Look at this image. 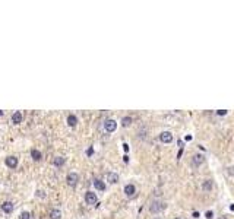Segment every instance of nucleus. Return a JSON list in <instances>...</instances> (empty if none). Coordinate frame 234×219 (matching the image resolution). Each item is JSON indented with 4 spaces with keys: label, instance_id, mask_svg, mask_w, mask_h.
Listing matches in <instances>:
<instances>
[{
    "label": "nucleus",
    "instance_id": "1",
    "mask_svg": "<svg viewBox=\"0 0 234 219\" xmlns=\"http://www.w3.org/2000/svg\"><path fill=\"white\" fill-rule=\"evenodd\" d=\"M116 129H117V121H116V120H113V118H107V120L104 121V130H106L107 133H113V132H116Z\"/></svg>",
    "mask_w": 234,
    "mask_h": 219
},
{
    "label": "nucleus",
    "instance_id": "2",
    "mask_svg": "<svg viewBox=\"0 0 234 219\" xmlns=\"http://www.w3.org/2000/svg\"><path fill=\"white\" fill-rule=\"evenodd\" d=\"M4 164H6L7 168L16 169V167H18V164H19V159L16 158V156L10 155V156H6V158H4Z\"/></svg>",
    "mask_w": 234,
    "mask_h": 219
},
{
    "label": "nucleus",
    "instance_id": "3",
    "mask_svg": "<svg viewBox=\"0 0 234 219\" xmlns=\"http://www.w3.org/2000/svg\"><path fill=\"white\" fill-rule=\"evenodd\" d=\"M165 207V204L160 200H154V202L151 203V206H149V212L151 213H160L162 209Z\"/></svg>",
    "mask_w": 234,
    "mask_h": 219
},
{
    "label": "nucleus",
    "instance_id": "4",
    "mask_svg": "<svg viewBox=\"0 0 234 219\" xmlns=\"http://www.w3.org/2000/svg\"><path fill=\"white\" fill-rule=\"evenodd\" d=\"M78 181H79V174L78 172H69L67 175H66V183L70 185V187H75V185L78 184Z\"/></svg>",
    "mask_w": 234,
    "mask_h": 219
},
{
    "label": "nucleus",
    "instance_id": "5",
    "mask_svg": "<svg viewBox=\"0 0 234 219\" xmlns=\"http://www.w3.org/2000/svg\"><path fill=\"white\" fill-rule=\"evenodd\" d=\"M0 209H1L3 213L10 215V213L13 212V209H15V204H13L12 202H3L1 203V206H0Z\"/></svg>",
    "mask_w": 234,
    "mask_h": 219
},
{
    "label": "nucleus",
    "instance_id": "6",
    "mask_svg": "<svg viewBox=\"0 0 234 219\" xmlns=\"http://www.w3.org/2000/svg\"><path fill=\"white\" fill-rule=\"evenodd\" d=\"M85 202H87V204H95V203L98 202L97 193H94V191H87V193H85Z\"/></svg>",
    "mask_w": 234,
    "mask_h": 219
},
{
    "label": "nucleus",
    "instance_id": "7",
    "mask_svg": "<svg viewBox=\"0 0 234 219\" xmlns=\"http://www.w3.org/2000/svg\"><path fill=\"white\" fill-rule=\"evenodd\" d=\"M123 191H125V194H126V197H133L135 194H136V187L135 184H132V183H129V184L125 185V188H123Z\"/></svg>",
    "mask_w": 234,
    "mask_h": 219
},
{
    "label": "nucleus",
    "instance_id": "8",
    "mask_svg": "<svg viewBox=\"0 0 234 219\" xmlns=\"http://www.w3.org/2000/svg\"><path fill=\"white\" fill-rule=\"evenodd\" d=\"M203 162H205V156H203L202 153H196V155H193V158H192V165L199 167V165H202Z\"/></svg>",
    "mask_w": 234,
    "mask_h": 219
},
{
    "label": "nucleus",
    "instance_id": "9",
    "mask_svg": "<svg viewBox=\"0 0 234 219\" xmlns=\"http://www.w3.org/2000/svg\"><path fill=\"white\" fill-rule=\"evenodd\" d=\"M160 140H161L162 143H171L173 142L171 132H162V133H160Z\"/></svg>",
    "mask_w": 234,
    "mask_h": 219
},
{
    "label": "nucleus",
    "instance_id": "10",
    "mask_svg": "<svg viewBox=\"0 0 234 219\" xmlns=\"http://www.w3.org/2000/svg\"><path fill=\"white\" fill-rule=\"evenodd\" d=\"M119 180H120V177H119L117 172H108L107 174V181L110 184H117Z\"/></svg>",
    "mask_w": 234,
    "mask_h": 219
},
{
    "label": "nucleus",
    "instance_id": "11",
    "mask_svg": "<svg viewBox=\"0 0 234 219\" xmlns=\"http://www.w3.org/2000/svg\"><path fill=\"white\" fill-rule=\"evenodd\" d=\"M65 162H66V158H65V156H54V159H53V165H54V167L62 168V167L65 165Z\"/></svg>",
    "mask_w": 234,
    "mask_h": 219
},
{
    "label": "nucleus",
    "instance_id": "12",
    "mask_svg": "<svg viewBox=\"0 0 234 219\" xmlns=\"http://www.w3.org/2000/svg\"><path fill=\"white\" fill-rule=\"evenodd\" d=\"M94 187L98 190V191H106V188H107V185L104 181H101V180H94Z\"/></svg>",
    "mask_w": 234,
    "mask_h": 219
},
{
    "label": "nucleus",
    "instance_id": "13",
    "mask_svg": "<svg viewBox=\"0 0 234 219\" xmlns=\"http://www.w3.org/2000/svg\"><path fill=\"white\" fill-rule=\"evenodd\" d=\"M22 118H23L22 113H21V111H15L13 116H12V121H13V124H21V123H22Z\"/></svg>",
    "mask_w": 234,
    "mask_h": 219
},
{
    "label": "nucleus",
    "instance_id": "14",
    "mask_svg": "<svg viewBox=\"0 0 234 219\" xmlns=\"http://www.w3.org/2000/svg\"><path fill=\"white\" fill-rule=\"evenodd\" d=\"M67 126L69 127H76L78 126V117L73 116V114H69L67 116Z\"/></svg>",
    "mask_w": 234,
    "mask_h": 219
},
{
    "label": "nucleus",
    "instance_id": "15",
    "mask_svg": "<svg viewBox=\"0 0 234 219\" xmlns=\"http://www.w3.org/2000/svg\"><path fill=\"white\" fill-rule=\"evenodd\" d=\"M48 216H50V219H60L62 218V210L60 209H51Z\"/></svg>",
    "mask_w": 234,
    "mask_h": 219
},
{
    "label": "nucleus",
    "instance_id": "16",
    "mask_svg": "<svg viewBox=\"0 0 234 219\" xmlns=\"http://www.w3.org/2000/svg\"><path fill=\"white\" fill-rule=\"evenodd\" d=\"M202 190L203 191H211L212 190V180H205L202 183Z\"/></svg>",
    "mask_w": 234,
    "mask_h": 219
},
{
    "label": "nucleus",
    "instance_id": "17",
    "mask_svg": "<svg viewBox=\"0 0 234 219\" xmlns=\"http://www.w3.org/2000/svg\"><path fill=\"white\" fill-rule=\"evenodd\" d=\"M31 158L34 161H40L43 158V155H41V152L38 151V149H31Z\"/></svg>",
    "mask_w": 234,
    "mask_h": 219
},
{
    "label": "nucleus",
    "instance_id": "18",
    "mask_svg": "<svg viewBox=\"0 0 234 219\" xmlns=\"http://www.w3.org/2000/svg\"><path fill=\"white\" fill-rule=\"evenodd\" d=\"M132 121H133V120H132V117H129V116H127V117H123L122 118V126H123V127H129V126L132 124Z\"/></svg>",
    "mask_w": 234,
    "mask_h": 219
},
{
    "label": "nucleus",
    "instance_id": "19",
    "mask_svg": "<svg viewBox=\"0 0 234 219\" xmlns=\"http://www.w3.org/2000/svg\"><path fill=\"white\" fill-rule=\"evenodd\" d=\"M19 219H31V213H29V212H22L21 216H19Z\"/></svg>",
    "mask_w": 234,
    "mask_h": 219
},
{
    "label": "nucleus",
    "instance_id": "20",
    "mask_svg": "<svg viewBox=\"0 0 234 219\" xmlns=\"http://www.w3.org/2000/svg\"><path fill=\"white\" fill-rule=\"evenodd\" d=\"M205 216H206V219H212V218H214V212H212V210H209V212H206V213H205Z\"/></svg>",
    "mask_w": 234,
    "mask_h": 219
},
{
    "label": "nucleus",
    "instance_id": "21",
    "mask_svg": "<svg viewBox=\"0 0 234 219\" xmlns=\"http://www.w3.org/2000/svg\"><path fill=\"white\" fill-rule=\"evenodd\" d=\"M38 196H40L41 199H44V197H45V194H44V191H43V190H38V191H37V197H38Z\"/></svg>",
    "mask_w": 234,
    "mask_h": 219
},
{
    "label": "nucleus",
    "instance_id": "22",
    "mask_svg": "<svg viewBox=\"0 0 234 219\" xmlns=\"http://www.w3.org/2000/svg\"><path fill=\"white\" fill-rule=\"evenodd\" d=\"M216 114H218V116H225V114H227V110H218Z\"/></svg>",
    "mask_w": 234,
    "mask_h": 219
},
{
    "label": "nucleus",
    "instance_id": "23",
    "mask_svg": "<svg viewBox=\"0 0 234 219\" xmlns=\"http://www.w3.org/2000/svg\"><path fill=\"white\" fill-rule=\"evenodd\" d=\"M92 153H94V148H89V149L87 151V155H88V156H92Z\"/></svg>",
    "mask_w": 234,
    "mask_h": 219
},
{
    "label": "nucleus",
    "instance_id": "24",
    "mask_svg": "<svg viewBox=\"0 0 234 219\" xmlns=\"http://www.w3.org/2000/svg\"><path fill=\"white\" fill-rule=\"evenodd\" d=\"M123 149H125V152H129V145L127 143H123Z\"/></svg>",
    "mask_w": 234,
    "mask_h": 219
},
{
    "label": "nucleus",
    "instance_id": "25",
    "mask_svg": "<svg viewBox=\"0 0 234 219\" xmlns=\"http://www.w3.org/2000/svg\"><path fill=\"white\" fill-rule=\"evenodd\" d=\"M192 216H193V218H199V212H193Z\"/></svg>",
    "mask_w": 234,
    "mask_h": 219
},
{
    "label": "nucleus",
    "instance_id": "26",
    "mask_svg": "<svg viewBox=\"0 0 234 219\" xmlns=\"http://www.w3.org/2000/svg\"><path fill=\"white\" fill-rule=\"evenodd\" d=\"M123 161H125V162H129V156H127V155L123 156Z\"/></svg>",
    "mask_w": 234,
    "mask_h": 219
},
{
    "label": "nucleus",
    "instance_id": "27",
    "mask_svg": "<svg viewBox=\"0 0 234 219\" xmlns=\"http://www.w3.org/2000/svg\"><path fill=\"white\" fill-rule=\"evenodd\" d=\"M3 114H4V111H3V110H0V117H1Z\"/></svg>",
    "mask_w": 234,
    "mask_h": 219
},
{
    "label": "nucleus",
    "instance_id": "28",
    "mask_svg": "<svg viewBox=\"0 0 234 219\" xmlns=\"http://www.w3.org/2000/svg\"><path fill=\"white\" fill-rule=\"evenodd\" d=\"M219 219H227V216H221V218Z\"/></svg>",
    "mask_w": 234,
    "mask_h": 219
},
{
    "label": "nucleus",
    "instance_id": "29",
    "mask_svg": "<svg viewBox=\"0 0 234 219\" xmlns=\"http://www.w3.org/2000/svg\"><path fill=\"white\" fill-rule=\"evenodd\" d=\"M174 219H181V218H174Z\"/></svg>",
    "mask_w": 234,
    "mask_h": 219
},
{
    "label": "nucleus",
    "instance_id": "30",
    "mask_svg": "<svg viewBox=\"0 0 234 219\" xmlns=\"http://www.w3.org/2000/svg\"><path fill=\"white\" fill-rule=\"evenodd\" d=\"M155 219H160V218H155Z\"/></svg>",
    "mask_w": 234,
    "mask_h": 219
}]
</instances>
